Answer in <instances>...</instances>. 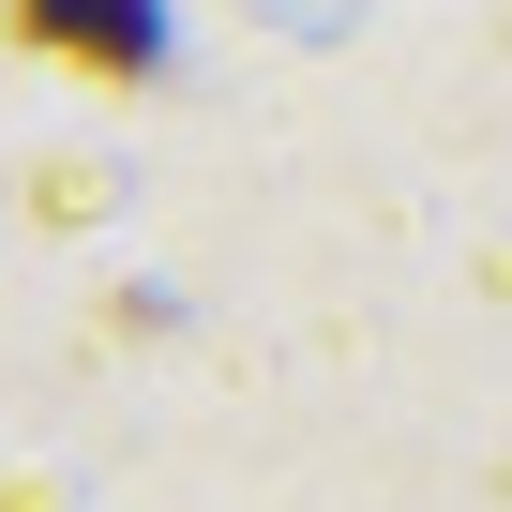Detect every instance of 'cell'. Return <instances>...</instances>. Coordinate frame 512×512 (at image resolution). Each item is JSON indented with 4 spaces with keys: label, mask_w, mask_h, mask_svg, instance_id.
I'll return each mask as SVG.
<instances>
[{
    "label": "cell",
    "mask_w": 512,
    "mask_h": 512,
    "mask_svg": "<svg viewBox=\"0 0 512 512\" xmlns=\"http://www.w3.org/2000/svg\"><path fill=\"white\" fill-rule=\"evenodd\" d=\"M16 31H31V46H76V61H106V76H151V61H166L151 0H16Z\"/></svg>",
    "instance_id": "cell-1"
}]
</instances>
